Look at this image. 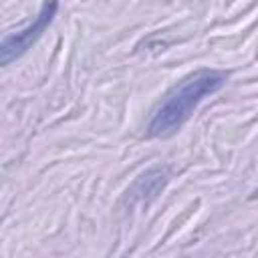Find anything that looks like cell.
I'll list each match as a JSON object with an SVG mask.
<instances>
[{"label":"cell","instance_id":"6da1fadb","mask_svg":"<svg viewBox=\"0 0 258 258\" xmlns=\"http://www.w3.org/2000/svg\"><path fill=\"white\" fill-rule=\"evenodd\" d=\"M228 83V73L218 69H200L173 85L153 109L147 121V137H169L179 131L202 101L216 95Z\"/></svg>","mask_w":258,"mask_h":258},{"label":"cell","instance_id":"7a4b0ae2","mask_svg":"<svg viewBox=\"0 0 258 258\" xmlns=\"http://www.w3.org/2000/svg\"><path fill=\"white\" fill-rule=\"evenodd\" d=\"M58 10V4L56 2H50V4H42L40 12L36 14V18L26 24L24 28H20L18 32H12V34H6L2 38V46H0V62L2 67H8L10 62H14L16 58H20L22 54H26L34 44L36 40L42 36V32L48 28V24L52 22L54 14Z\"/></svg>","mask_w":258,"mask_h":258},{"label":"cell","instance_id":"3957f363","mask_svg":"<svg viewBox=\"0 0 258 258\" xmlns=\"http://www.w3.org/2000/svg\"><path fill=\"white\" fill-rule=\"evenodd\" d=\"M167 181H169V167H165V165L149 167L127 189V198L131 200V204H147L161 194V189L165 187Z\"/></svg>","mask_w":258,"mask_h":258},{"label":"cell","instance_id":"277c9868","mask_svg":"<svg viewBox=\"0 0 258 258\" xmlns=\"http://www.w3.org/2000/svg\"><path fill=\"white\" fill-rule=\"evenodd\" d=\"M252 198H258V189H256V191H254V196H252Z\"/></svg>","mask_w":258,"mask_h":258}]
</instances>
